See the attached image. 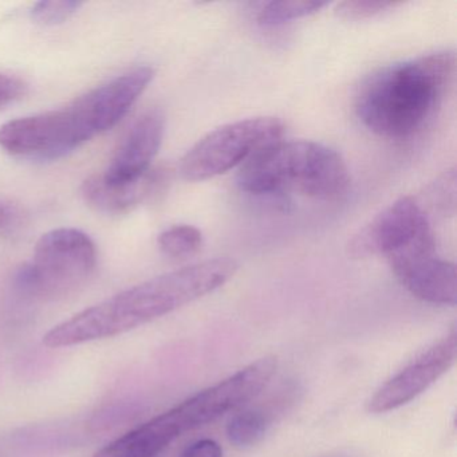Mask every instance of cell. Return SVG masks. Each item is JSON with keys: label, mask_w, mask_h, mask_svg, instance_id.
Listing matches in <instances>:
<instances>
[{"label": "cell", "mask_w": 457, "mask_h": 457, "mask_svg": "<svg viewBox=\"0 0 457 457\" xmlns=\"http://www.w3.org/2000/svg\"><path fill=\"white\" fill-rule=\"evenodd\" d=\"M237 269L234 259L218 258L152 278L55 326L44 337V344L76 346L127 333L213 293Z\"/></svg>", "instance_id": "1"}, {"label": "cell", "mask_w": 457, "mask_h": 457, "mask_svg": "<svg viewBox=\"0 0 457 457\" xmlns=\"http://www.w3.org/2000/svg\"><path fill=\"white\" fill-rule=\"evenodd\" d=\"M454 71L453 52L433 53L381 69L358 90L355 113L381 137H411L440 106Z\"/></svg>", "instance_id": "2"}, {"label": "cell", "mask_w": 457, "mask_h": 457, "mask_svg": "<svg viewBox=\"0 0 457 457\" xmlns=\"http://www.w3.org/2000/svg\"><path fill=\"white\" fill-rule=\"evenodd\" d=\"M277 366L275 357L253 361L228 378L112 441L95 457H156L184 433L215 421L256 397L274 377Z\"/></svg>", "instance_id": "3"}, {"label": "cell", "mask_w": 457, "mask_h": 457, "mask_svg": "<svg viewBox=\"0 0 457 457\" xmlns=\"http://www.w3.org/2000/svg\"><path fill=\"white\" fill-rule=\"evenodd\" d=\"M349 184L344 159L334 149L307 140L275 141L247 160L237 175L240 191L256 197L299 194L333 200Z\"/></svg>", "instance_id": "4"}, {"label": "cell", "mask_w": 457, "mask_h": 457, "mask_svg": "<svg viewBox=\"0 0 457 457\" xmlns=\"http://www.w3.org/2000/svg\"><path fill=\"white\" fill-rule=\"evenodd\" d=\"M97 264V248L77 228H57L39 237L31 263L15 274V286L37 296L65 295L84 285Z\"/></svg>", "instance_id": "5"}, {"label": "cell", "mask_w": 457, "mask_h": 457, "mask_svg": "<svg viewBox=\"0 0 457 457\" xmlns=\"http://www.w3.org/2000/svg\"><path fill=\"white\" fill-rule=\"evenodd\" d=\"M285 124L277 117L240 120L212 130L181 159V178L203 181L245 164L264 146L282 140Z\"/></svg>", "instance_id": "6"}, {"label": "cell", "mask_w": 457, "mask_h": 457, "mask_svg": "<svg viewBox=\"0 0 457 457\" xmlns=\"http://www.w3.org/2000/svg\"><path fill=\"white\" fill-rule=\"evenodd\" d=\"M154 77L149 66L128 71L65 106L85 144L113 129L145 92Z\"/></svg>", "instance_id": "7"}, {"label": "cell", "mask_w": 457, "mask_h": 457, "mask_svg": "<svg viewBox=\"0 0 457 457\" xmlns=\"http://www.w3.org/2000/svg\"><path fill=\"white\" fill-rule=\"evenodd\" d=\"M386 259L401 285L411 295L428 303L456 304V267L437 255L432 229H425Z\"/></svg>", "instance_id": "8"}, {"label": "cell", "mask_w": 457, "mask_h": 457, "mask_svg": "<svg viewBox=\"0 0 457 457\" xmlns=\"http://www.w3.org/2000/svg\"><path fill=\"white\" fill-rule=\"evenodd\" d=\"M430 228L429 218L414 197L395 200L357 232L347 245L352 258L389 256Z\"/></svg>", "instance_id": "9"}, {"label": "cell", "mask_w": 457, "mask_h": 457, "mask_svg": "<svg viewBox=\"0 0 457 457\" xmlns=\"http://www.w3.org/2000/svg\"><path fill=\"white\" fill-rule=\"evenodd\" d=\"M456 353V333L452 331L385 382L369 401V411L386 413L411 403L452 368Z\"/></svg>", "instance_id": "10"}, {"label": "cell", "mask_w": 457, "mask_h": 457, "mask_svg": "<svg viewBox=\"0 0 457 457\" xmlns=\"http://www.w3.org/2000/svg\"><path fill=\"white\" fill-rule=\"evenodd\" d=\"M164 132V114L159 109H151L138 117L120 141L105 172L101 173L104 180L125 186L144 178L159 154Z\"/></svg>", "instance_id": "11"}, {"label": "cell", "mask_w": 457, "mask_h": 457, "mask_svg": "<svg viewBox=\"0 0 457 457\" xmlns=\"http://www.w3.org/2000/svg\"><path fill=\"white\" fill-rule=\"evenodd\" d=\"M159 184L157 178L149 170L144 178L125 186L106 183L103 176H90L81 187L82 199L96 212L120 216L129 213L154 195Z\"/></svg>", "instance_id": "12"}, {"label": "cell", "mask_w": 457, "mask_h": 457, "mask_svg": "<svg viewBox=\"0 0 457 457\" xmlns=\"http://www.w3.org/2000/svg\"><path fill=\"white\" fill-rule=\"evenodd\" d=\"M271 420L269 414L258 409L237 411L227 424V438L237 448L245 449L256 445L269 432Z\"/></svg>", "instance_id": "13"}, {"label": "cell", "mask_w": 457, "mask_h": 457, "mask_svg": "<svg viewBox=\"0 0 457 457\" xmlns=\"http://www.w3.org/2000/svg\"><path fill=\"white\" fill-rule=\"evenodd\" d=\"M326 4L322 2H306V0H283V2H270L259 10L256 20L261 26L275 28L285 25L291 21L301 20L320 12Z\"/></svg>", "instance_id": "14"}, {"label": "cell", "mask_w": 457, "mask_h": 457, "mask_svg": "<svg viewBox=\"0 0 457 457\" xmlns=\"http://www.w3.org/2000/svg\"><path fill=\"white\" fill-rule=\"evenodd\" d=\"M159 247L168 258H191L202 250L203 235L196 227L179 224L160 234Z\"/></svg>", "instance_id": "15"}, {"label": "cell", "mask_w": 457, "mask_h": 457, "mask_svg": "<svg viewBox=\"0 0 457 457\" xmlns=\"http://www.w3.org/2000/svg\"><path fill=\"white\" fill-rule=\"evenodd\" d=\"M84 6L82 2L76 0H52L38 2L30 9V18L42 26L62 25L71 20Z\"/></svg>", "instance_id": "16"}, {"label": "cell", "mask_w": 457, "mask_h": 457, "mask_svg": "<svg viewBox=\"0 0 457 457\" xmlns=\"http://www.w3.org/2000/svg\"><path fill=\"white\" fill-rule=\"evenodd\" d=\"M428 203L432 210L446 215L449 211L454 212L456 203V173L454 170H446L432 186L428 188Z\"/></svg>", "instance_id": "17"}, {"label": "cell", "mask_w": 457, "mask_h": 457, "mask_svg": "<svg viewBox=\"0 0 457 457\" xmlns=\"http://www.w3.org/2000/svg\"><path fill=\"white\" fill-rule=\"evenodd\" d=\"M403 4L395 2H371V0H346L337 7V14L342 20L363 21L377 17L382 12L395 9Z\"/></svg>", "instance_id": "18"}, {"label": "cell", "mask_w": 457, "mask_h": 457, "mask_svg": "<svg viewBox=\"0 0 457 457\" xmlns=\"http://www.w3.org/2000/svg\"><path fill=\"white\" fill-rule=\"evenodd\" d=\"M26 90L28 87L22 79L0 73V111L21 100L26 95Z\"/></svg>", "instance_id": "19"}, {"label": "cell", "mask_w": 457, "mask_h": 457, "mask_svg": "<svg viewBox=\"0 0 457 457\" xmlns=\"http://www.w3.org/2000/svg\"><path fill=\"white\" fill-rule=\"evenodd\" d=\"M180 457H223V449L215 440L203 438L187 446Z\"/></svg>", "instance_id": "20"}, {"label": "cell", "mask_w": 457, "mask_h": 457, "mask_svg": "<svg viewBox=\"0 0 457 457\" xmlns=\"http://www.w3.org/2000/svg\"><path fill=\"white\" fill-rule=\"evenodd\" d=\"M10 211L0 203V229L6 228L10 223V218H12Z\"/></svg>", "instance_id": "21"}, {"label": "cell", "mask_w": 457, "mask_h": 457, "mask_svg": "<svg viewBox=\"0 0 457 457\" xmlns=\"http://www.w3.org/2000/svg\"><path fill=\"white\" fill-rule=\"evenodd\" d=\"M331 457H347V456H331Z\"/></svg>", "instance_id": "22"}]
</instances>
